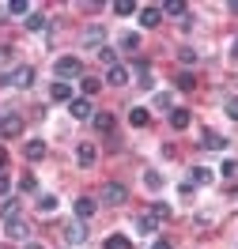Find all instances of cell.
I'll return each mask as SVG.
<instances>
[{"label": "cell", "instance_id": "484cf974", "mask_svg": "<svg viewBox=\"0 0 238 249\" xmlns=\"http://www.w3.org/2000/svg\"><path fill=\"white\" fill-rule=\"evenodd\" d=\"M98 61L106 64V68H113V64H117V53H113L110 46H102V49H98Z\"/></svg>", "mask_w": 238, "mask_h": 249}, {"label": "cell", "instance_id": "7a4b0ae2", "mask_svg": "<svg viewBox=\"0 0 238 249\" xmlns=\"http://www.w3.org/2000/svg\"><path fill=\"white\" fill-rule=\"evenodd\" d=\"M53 72H57L61 83H64V79H76L79 72H83V64H79V57H61V61L53 64Z\"/></svg>", "mask_w": 238, "mask_h": 249}, {"label": "cell", "instance_id": "8d00e7d4", "mask_svg": "<svg viewBox=\"0 0 238 249\" xmlns=\"http://www.w3.org/2000/svg\"><path fill=\"white\" fill-rule=\"evenodd\" d=\"M8 189H12V181H8L4 174H0V196H8Z\"/></svg>", "mask_w": 238, "mask_h": 249}, {"label": "cell", "instance_id": "d6986e66", "mask_svg": "<svg viewBox=\"0 0 238 249\" xmlns=\"http://www.w3.org/2000/svg\"><path fill=\"white\" fill-rule=\"evenodd\" d=\"M27 159H31V162L46 159V143H42V140H31V143H27Z\"/></svg>", "mask_w": 238, "mask_h": 249}, {"label": "cell", "instance_id": "4dcf8cb0", "mask_svg": "<svg viewBox=\"0 0 238 249\" xmlns=\"http://www.w3.org/2000/svg\"><path fill=\"white\" fill-rule=\"evenodd\" d=\"M220 170H223V178H235V174H238V162H235V159H227Z\"/></svg>", "mask_w": 238, "mask_h": 249}, {"label": "cell", "instance_id": "b9f144b4", "mask_svg": "<svg viewBox=\"0 0 238 249\" xmlns=\"http://www.w3.org/2000/svg\"><path fill=\"white\" fill-rule=\"evenodd\" d=\"M231 12H235V16H238V0H231Z\"/></svg>", "mask_w": 238, "mask_h": 249}, {"label": "cell", "instance_id": "d6a6232c", "mask_svg": "<svg viewBox=\"0 0 238 249\" xmlns=\"http://www.w3.org/2000/svg\"><path fill=\"white\" fill-rule=\"evenodd\" d=\"M38 208H42V212H53V208H57V196H38Z\"/></svg>", "mask_w": 238, "mask_h": 249}, {"label": "cell", "instance_id": "9c48e42d", "mask_svg": "<svg viewBox=\"0 0 238 249\" xmlns=\"http://www.w3.org/2000/svg\"><path fill=\"white\" fill-rule=\"evenodd\" d=\"M102 38H106L102 27H87V31H83V46L87 49H102Z\"/></svg>", "mask_w": 238, "mask_h": 249}, {"label": "cell", "instance_id": "83f0119b", "mask_svg": "<svg viewBox=\"0 0 238 249\" xmlns=\"http://www.w3.org/2000/svg\"><path fill=\"white\" fill-rule=\"evenodd\" d=\"M8 12H12V16H27V12H31V4H27V0H12V4H8Z\"/></svg>", "mask_w": 238, "mask_h": 249}, {"label": "cell", "instance_id": "d590c367", "mask_svg": "<svg viewBox=\"0 0 238 249\" xmlns=\"http://www.w3.org/2000/svg\"><path fill=\"white\" fill-rule=\"evenodd\" d=\"M178 57H182V61H185V64H193V61H197V53H193V49H189V46L182 49V53H178Z\"/></svg>", "mask_w": 238, "mask_h": 249}, {"label": "cell", "instance_id": "3957f363", "mask_svg": "<svg viewBox=\"0 0 238 249\" xmlns=\"http://www.w3.org/2000/svg\"><path fill=\"white\" fill-rule=\"evenodd\" d=\"M19 132H23V117H16V113L12 117H0V136L4 140H16Z\"/></svg>", "mask_w": 238, "mask_h": 249}, {"label": "cell", "instance_id": "cb8c5ba5", "mask_svg": "<svg viewBox=\"0 0 238 249\" xmlns=\"http://www.w3.org/2000/svg\"><path fill=\"white\" fill-rule=\"evenodd\" d=\"M121 49H125V53H136V49H140V34H125V38H121Z\"/></svg>", "mask_w": 238, "mask_h": 249}, {"label": "cell", "instance_id": "e0dca14e", "mask_svg": "<svg viewBox=\"0 0 238 249\" xmlns=\"http://www.w3.org/2000/svg\"><path fill=\"white\" fill-rule=\"evenodd\" d=\"M147 215L155 219V223H166V219H170V204H163V200L151 204V212H147Z\"/></svg>", "mask_w": 238, "mask_h": 249}, {"label": "cell", "instance_id": "8992f818", "mask_svg": "<svg viewBox=\"0 0 238 249\" xmlns=\"http://www.w3.org/2000/svg\"><path fill=\"white\" fill-rule=\"evenodd\" d=\"M4 234H8L12 242H23V238L31 234V227H27L23 219H8V227H4Z\"/></svg>", "mask_w": 238, "mask_h": 249}, {"label": "cell", "instance_id": "ab89813d", "mask_svg": "<svg viewBox=\"0 0 238 249\" xmlns=\"http://www.w3.org/2000/svg\"><path fill=\"white\" fill-rule=\"evenodd\" d=\"M231 57H235V61H238V38H235V46H231Z\"/></svg>", "mask_w": 238, "mask_h": 249}, {"label": "cell", "instance_id": "ac0fdd59", "mask_svg": "<svg viewBox=\"0 0 238 249\" xmlns=\"http://www.w3.org/2000/svg\"><path fill=\"white\" fill-rule=\"evenodd\" d=\"M208 181H212V170H204V166H193L189 185H208Z\"/></svg>", "mask_w": 238, "mask_h": 249}, {"label": "cell", "instance_id": "1f68e13d", "mask_svg": "<svg viewBox=\"0 0 238 249\" xmlns=\"http://www.w3.org/2000/svg\"><path fill=\"white\" fill-rule=\"evenodd\" d=\"M144 181H147V189H159V185H163V178H159L155 170H147V174H144Z\"/></svg>", "mask_w": 238, "mask_h": 249}, {"label": "cell", "instance_id": "44dd1931", "mask_svg": "<svg viewBox=\"0 0 238 249\" xmlns=\"http://www.w3.org/2000/svg\"><path fill=\"white\" fill-rule=\"evenodd\" d=\"M113 12H117V16H132V12H140V8H136L132 0H113Z\"/></svg>", "mask_w": 238, "mask_h": 249}, {"label": "cell", "instance_id": "e575fe53", "mask_svg": "<svg viewBox=\"0 0 238 249\" xmlns=\"http://www.w3.org/2000/svg\"><path fill=\"white\" fill-rule=\"evenodd\" d=\"M223 109H227V117H231V121H238V98H231Z\"/></svg>", "mask_w": 238, "mask_h": 249}, {"label": "cell", "instance_id": "4316f807", "mask_svg": "<svg viewBox=\"0 0 238 249\" xmlns=\"http://www.w3.org/2000/svg\"><path fill=\"white\" fill-rule=\"evenodd\" d=\"M0 215H4V219H19V200H4Z\"/></svg>", "mask_w": 238, "mask_h": 249}, {"label": "cell", "instance_id": "ba28073f", "mask_svg": "<svg viewBox=\"0 0 238 249\" xmlns=\"http://www.w3.org/2000/svg\"><path fill=\"white\" fill-rule=\"evenodd\" d=\"M83 238H87V227H83V223H68V227H64V242H68V246H79Z\"/></svg>", "mask_w": 238, "mask_h": 249}, {"label": "cell", "instance_id": "d4e9b609", "mask_svg": "<svg viewBox=\"0 0 238 249\" xmlns=\"http://www.w3.org/2000/svg\"><path fill=\"white\" fill-rule=\"evenodd\" d=\"M170 124H174V128H189V113H185V109H174V113H170Z\"/></svg>", "mask_w": 238, "mask_h": 249}, {"label": "cell", "instance_id": "277c9868", "mask_svg": "<svg viewBox=\"0 0 238 249\" xmlns=\"http://www.w3.org/2000/svg\"><path fill=\"white\" fill-rule=\"evenodd\" d=\"M0 83H16V87H31V83H34V68H16L12 76H4Z\"/></svg>", "mask_w": 238, "mask_h": 249}, {"label": "cell", "instance_id": "7402d4cb", "mask_svg": "<svg viewBox=\"0 0 238 249\" xmlns=\"http://www.w3.org/2000/svg\"><path fill=\"white\" fill-rule=\"evenodd\" d=\"M159 12H166V16H185V4H182V0H166Z\"/></svg>", "mask_w": 238, "mask_h": 249}, {"label": "cell", "instance_id": "74e56055", "mask_svg": "<svg viewBox=\"0 0 238 249\" xmlns=\"http://www.w3.org/2000/svg\"><path fill=\"white\" fill-rule=\"evenodd\" d=\"M151 249H170V242H166V238H159V242H155Z\"/></svg>", "mask_w": 238, "mask_h": 249}, {"label": "cell", "instance_id": "ffe728a7", "mask_svg": "<svg viewBox=\"0 0 238 249\" xmlns=\"http://www.w3.org/2000/svg\"><path fill=\"white\" fill-rule=\"evenodd\" d=\"M102 249H132V242H128L125 234H110V238H106V246Z\"/></svg>", "mask_w": 238, "mask_h": 249}, {"label": "cell", "instance_id": "4fadbf2b", "mask_svg": "<svg viewBox=\"0 0 238 249\" xmlns=\"http://www.w3.org/2000/svg\"><path fill=\"white\" fill-rule=\"evenodd\" d=\"M95 208H98V204L91 200V196H79V200H76V215L79 219H91V215H95Z\"/></svg>", "mask_w": 238, "mask_h": 249}, {"label": "cell", "instance_id": "8fae6325", "mask_svg": "<svg viewBox=\"0 0 238 249\" xmlns=\"http://www.w3.org/2000/svg\"><path fill=\"white\" fill-rule=\"evenodd\" d=\"M140 23L151 31V27H159V23H163V12H159V8H140Z\"/></svg>", "mask_w": 238, "mask_h": 249}, {"label": "cell", "instance_id": "60d3db41", "mask_svg": "<svg viewBox=\"0 0 238 249\" xmlns=\"http://www.w3.org/2000/svg\"><path fill=\"white\" fill-rule=\"evenodd\" d=\"M23 249H42V246H38V242H27V246H23Z\"/></svg>", "mask_w": 238, "mask_h": 249}, {"label": "cell", "instance_id": "5b68a950", "mask_svg": "<svg viewBox=\"0 0 238 249\" xmlns=\"http://www.w3.org/2000/svg\"><path fill=\"white\" fill-rule=\"evenodd\" d=\"M68 109H72V117H79V121L95 117V109H91V98H72V102H68Z\"/></svg>", "mask_w": 238, "mask_h": 249}, {"label": "cell", "instance_id": "30bf717a", "mask_svg": "<svg viewBox=\"0 0 238 249\" xmlns=\"http://www.w3.org/2000/svg\"><path fill=\"white\" fill-rule=\"evenodd\" d=\"M106 83H113V87H125V83H128V68H121V64H113L110 72H106Z\"/></svg>", "mask_w": 238, "mask_h": 249}, {"label": "cell", "instance_id": "9a60e30c", "mask_svg": "<svg viewBox=\"0 0 238 249\" xmlns=\"http://www.w3.org/2000/svg\"><path fill=\"white\" fill-rule=\"evenodd\" d=\"M91 121H95V128H98V132H106V136L113 132V113H95Z\"/></svg>", "mask_w": 238, "mask_h": 249}, {"label": "cell", "instance_id": "6da1fadb", "mask_svg": "<svg viewBox=\"0 0 238 249\" xmlns=\"http://www.w3.org/2000/svg\"><path fill=\"white\" fill-rule=\"evenodd\" d=\"M98 200L106 204V208H121V204L128 200V189L121 185V181H106V185L98 189Z\"/></svg>", "mask_w": 238, "mask_h": 249}, {"label": "cell", "instance_id": "52a82bcc", "mask_svg": "<svg viewBox=\"0 0 238 249\" xmlns=\"http://www.w3.org/2000/svg\"><path fill=\"white\" fill-rule=\"evenodd\" d=\"M95 159H98L95 143H79V147H76V162H79V166H95Z\"/></svg>", "mask_w": 238, "mask_h": 249}, {"label": "cell", "instance_id": "836d02e7", "mask_svg": "<svg viewBox=\"0 0 238 249\" xmlns=\"http://www.w3.org/2000/svg\"><path fill=\"white\" fill-rule=\"evenodd\" d=\"M95 91H98V79L87 76V79H83V94H95Z\"/></svg>", "mask_w": 238, "mask_h": 249}, {"label": "cell", "instance_id": "5bb4252c", "mask_svg": "<svg viewBox=\"0 0 238 249\" xmlns=\"http://www.w3.org/2000/svg\"><path fill=\"white\" fill-rule=\"evenodd\" d=\"M201 143H204L208 151H223V147H227V140H223L220 132H204V136H201Z\"/></svg>", "mask_w": 238, "mask_h": 249}, {"label": "cell", "instance_id": "f546056e", "mask_svg": "<svg viewBox=\"0 0 238 249\" xmlns=\"http://www.w3.org/2000/svg\"><path fill=\"white\" fill-rule=\"evenodd\" d=\"M193 83H197V79H193L189 72H182V76H178V87H182V91H193Z\"/></svg>", "mask_w": 238, "mask_h": 249}, {"label": "cell", "instance_id": "f35d334b", "mask_svg": "<svg viewBox=\"0 0 238 249\" xmlns=\"http://www.w3.org/2000/svg\"><path fill=\"white\" fill-rule=\"evenodd\" d=\"M4 162H8V151H4V147H0V170H4Z\"/></svg>", "mask_w": 238, "mask_h": 249}, {"label": "cell", "instance_id": "7c38bea8", "mask_svg": "<svg viewBox=\"0 0 238 249\" xmlns=\"http://www.w3.org/2000/svg\"><path fill=\"white\" fill-rule=\"evenodd\" d=\"M151 121V113H147V109L144 106H136V109H128V124H132V128H144V124Z\"/></svg>", "mask_w": 238, "mask_h": 249}, {"label": "cell", "instance_id": "2e32d148", "mask_svg": "<svg viewBox=\"0 0 238 249\" xmlns=\"http://www.w3.org/2000/svg\"><path fill=\"white\" fill-rule=\"evenodd\" d=\"M49 94H53L57 102H68V98H72V87H68V83H61V79H57V83L49 87Z\"/></svg>", "mask_w": 238, "mask_h": 249}, {"label": "cell", "instance_id": "f1b7e54d", "mask_svg": "<svg viewBox=\"0 0 238 249\" xmlns=\"http://www.w3.org/2000/svg\"><path fill=\"white\" fill-rule=\"evenodd\" d=\"M42 27H46V16H38V12L27 16V31H42Z\"/></svg>", "mask_w": 238, "mask_h": 249}, {"label": "cell", "instance_id": "603a6c76", "mask_svg": "<svg viewBox=\"0 0 238 249\" xmlns=\"http://www.w3.org/2000/svg\"><path fill=\"white\" fill-rule=\"evenodd\" d=\"M155 227H159V223L151 215H140V219H136V231H140V234H155Z\"/></svg>", "mask_w": 238, "mask_h": 249}]
</instances>
